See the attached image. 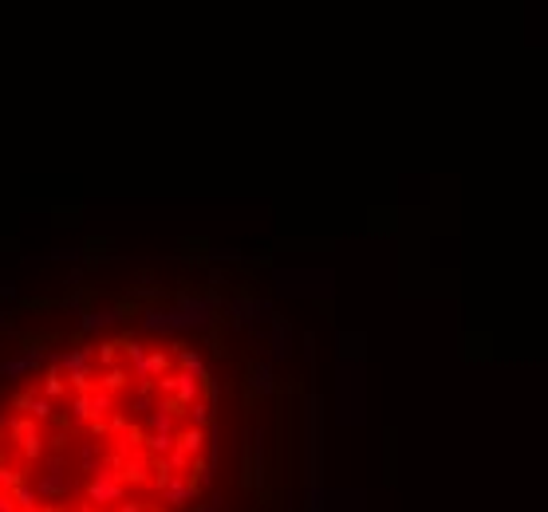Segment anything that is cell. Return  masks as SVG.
<instances>
[{
	"label": "cell",
	"mask_w": 548,
	"mask_h": 512,
	"mask_svg": "<svg viewBox=\"0 0 548 512\" xmlns=\"http://www.w3.org/2000/svg\"><path fill=\"white\" fill-rule=\"evenodd\" d=\"M12 406L16 410H24V414H32L36 422H51L56 418V406H51V398L48 394H36V390H20V394H12Z\"/></svg>",
	"instance_id": "obj_1"
},
{
	"label": "cell",
	"mask_w": 548,
	"mask_h": 512,
	"mask_svg": "<svg viewBox=\"0 0 548 512\" xmlns=\"http://www.w3.org/2000/svg\"><path fill=\"white\" fill-rule=\"evenodd\" d=\"M193 497H198V481H193V477H186V473H174V477H170V485L162 489V501H166L170 508H186Z\"/></svg>",
	"instance_id": "obj_2"
},
{
	"label": "cell",
	"mask_w": 548,
	"mask_h": 512,
	"mask_svg": "<svg viewBox=\"0 0 548 512\" xmlns=\"http://www.w3.org/2000/svg\"><path fill=\"white\" fill-rule=\"evenodd\" d=\"M99 386H103V390H110V394H122L130 386V371H127V367H119V362H115V367H103Z\"/></svg>",
	"instance_id": "obj_3"
},
{
	"label": "cell",
	"mask_w": 548,
	"mask_h": 512,
	"mask_svg": "<svg viewBox=\"0 0 548 512\" xmlns=\"http://www.w3.org/2000/svg\"><path fill=\"white\" fill-rule=\"evenodd\" d=\"M68 410H71V422H79V426H91L95 418H99V414H95V402H91V394H71Z\"/></svg>",
	"instance_id": "obj_4"
},
{
	"label": "cell",
	"mask_w": 548,
	"mask_h": 512,
	"mask_svg": "<svg viewBox=\"0 0 548 512\" xmlns=\"http://www.w3.org/2000/svg\"><path fill=\"white\" fill-rule=\"evenodd\" d=\"M178 445V433H166V430H150L146 433V442H142V449L154 453V457H166L170 449Z\"/></svg>",
	"instance_id": "obj_5"
},
{
	"label": "cell",
	"mask_w": 548,
	"mask_h": 512,
	"mask_svg": "<svg viewBox=\"0 0 548 512\" xmlns=\"http://www.w3.org/2000/svg\"><path fill=\"white\" fill-rule=\"evenodd\" d=\"M178 449H186L190 457H201V449H205V430H201V426L178 430Z\"/></svg>",
	"instance_id": "obj_6"
},
{
	"label": "cell",
	"mask_w": 548,
	"mask_h": 512,
	"mask_svg": "<svg viewBox=\"0 0 548 512\" xmlns=\"http://www.w3.org/2000/svg\"><path fill=\"white\" fill-rule=\"evenodd\" d=\"M91 362H95V351H91V347H79V351H71V355H60V359H56V367H60V371H83V367H91Z\"/></svg>",
	"instance_id": "obj_7"
},
{
	"label": "cell",
	"mask_w": 548,
	"mask_h": 512,
	"mask_svg": "<svg viewBox=\"0 0 548 512\" xmlns=\"http://www.w3.org/2000/svg\"><path fill=\"white\" fill-rule=\"evenodd\" d=\"M12 501H16V508H20V512H36V504H40V489H32L28 481H20L16 489H12Z\"/></svg>",
	"instance_id": "obj_8"
},
{
	"label": "cell",
	"mask_w": 548,
	"mask_h": 512,
	"mask_svg": "<svg viewBox=\"0 0 548 512\" xmlns=\"http://www.w3.org/2000/svg\"><path fill=\"white\" fill-rule=\"evenodd\" d=\"M40 390L48 394V398H68V382H63V374H60V367H51L48 374H44V382H40Z\"/></svg>",
	"instance_id": "obj_9"
},
{
	"label": "cell",
	"mask_w": 548,
	"mask_h": 512,
	"mask_svg": "<svg viewBox=\"0 0 548 512\" xmlns=\"http://www.w3.org/2000/svg\"><path fill=\"white\" fill-rule=\"evenodd\" d=\"M16 449H20L24 461H40V457H44V433H32V438H24Z\"/></svg>",
	"instance_id": "obj_10"
},
{
	"label": "cell",
	"mask_w": 548,
	"mask_h": 512,
	"mask_svg": "<svg viewBox=\"0 0 548 512\" xmlns=\"http://www.w3.org/2000/svg\"><path fill=\"white\" fill-rule=\"evenodd\" d=\"M178 367L190 374H205V362H201L198 351H178Z\"/></svg>",
	"instance_id": "obj_11"
},
{
	"label": "cell",
	"mask_w": 548,
	"mask_h": 512,
	"mask_svg": "<svg viewBox=\"0 0 548 512\" xmlns=\"http://www.w3.org/2000/svg\"><path fill=\"white\" fill-rule=\"evenodd\" d=\"M36 367V359H12V362H0V379H12V374H28Z\"/></svg>",
	"instance_id": "obj_12"
},
{
	"label": "cell",
	"mask_w": 548,
	"mask_h": 512,
	"mask_svg": "<svg viewBox=\"0 0 548 512\" xmlns=\"http://www.w3.org/2000/svg\"><path fill=\"white\" fill-rule=\"evenodd\" d=\"M119 351H122V343H99V351H95V362H99V367H115Z\"/></svg>",
	"instance_id": "obj_13"
},
{
	"label": "cell",
	"mask_w": 548,
	"mask_h": 512,
	"mask_svg": "<svg viewBox=\"0 0 548 512\" xmlns=\"http://www.w3.org/2000/svg\"><path fill=\"white\" fill-rule=\"evenodd\" d=\"M190 426H201V430H205V426H210V402H193L190 406Z\"/></svg>",
	"instance_id": "obj_14"
},
{
	"label": "cell",
	"mask_w": 548,
	"mask_h": 512,
	"mask_svg": "<svg viewBox=\"0 0 548 512\" xmlns=\"http://www.w3.org/2000/svg\"><path fill=\"white\" fill-rule=\"evenodd\" d=\"M190 477H193V481H210V461H205V457H193Z\"/></svg>",
	"instance_id": "obj_15"
},
{
	"label": "cell",
	"mask_w": 548,
	"mask_h": 512,
	"mask_svg": "<svg viewBox=\"0 0 548 512\" xmlns=\"http://www.w3.org/2000/svg\"><path fill=\"white\" fill-rule=\"evenodd\" d=\"M115 512H150V504L146 501H130V497H127V501H122Z\"/></svg>",
	"instance_id": "obj_16"
},
{
	"label": "cell",
	"mask_w": 548,
	"mask_h": 512,
	"mask_svg": "<svg viewBox=\"0 0 548 512\" xmlns=\"http://www.w3.org/2000/svg\"><path fill=\"white\" fill-rule=\"evenodd\" d=\"M0 512H20L16 501H12V492H4V489H0Z\"/></svg>",
	"instance_id": "obj_17"
},
{
	"label": "cell",
	"mask_w": 548,
	"mask_h": 512,
	"mask_svg": "<svg viewBox=\"0 0 548 512\" xmlns=\"http://www.w3.org/2000/svg\"><path fill=\"white\" fill-rule=\"evenodd\" d=\"M154 512H174V508H154Z\"/></svg>",
	"instance_id": "obj_18"
}]
</instances>
